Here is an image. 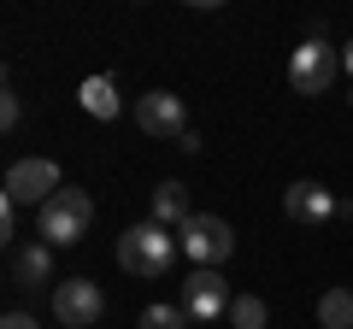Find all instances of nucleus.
<instances>
[{
    "label": "nucleus",
    "mask_w": 353,
    "mask_h": 329,
    "mask_svg": "<svg viewBox=\"0 0 353 329\" xmlns=\"http://www.w3.org/2000/svg\"><path fill=\"white\" fill-rule=\"evenodd\" d=\"M48 277H53V247H48V241L18 247V259H12V288H18V294H36Z\"/></svg>",
    "instance_id": "nucleus-10"
},
{
    "label": "nucleus",
    "mask_w": 353,
    "mask_h": 329,
    "mask_svg": "<svg viewBox=\"0 0 353 329\" xmlns=\"http://www.w3.org/2000/svg\"><path fill=\"white\" fill-rule=\"evenodd\" d=\"M230 288H224V277L218 270H206V265H194L189 277H183V312H189V323H212V317H230Z\"/></svg>",
    "instance_id": "nucleus-7"
},
{
    "label": "nucleus",
    "mask_w": 353,
    "mask_h": 329,
    "mask_svg": "<svg viewBox=\"0 0 353 329\" xmlns=\"http://www.w3.org/2000/svg\"><path fill=\"white\" fill-rule=\"evenodd\" d=\"M341 71L353 76V41H347V47H341Z\"/></svg>",
    "instance_id": "nucleus-18"
},
{
    "label": "nucleus",
    "mask_w": 353,
    "mask_h": 329,
    "mask_svg": "<svg viewBox=\"0 0 353 329\" xmlns=\"http://www.w3.org/2000/svg\"><path fill=\"white\" fill-rule=\"evenodd\" d=\"M18 112H24V106H18V94L6 89L0 94V129H18Z\"/></svg>",
    "instance_id": "nucleus-16"
},
{
    "label": "nucleus",
    "mask_w": 353,
    "mask_h": 329,
    "mask_svg": "<svg viewBox=\"0 0 353 329\" xmlns=\"http://www.w3.org/2000/svg\"><path fill=\"white\" fill-rule=\"evenodd\" d=\"M283 212H289L294 224H330V217L341 212V200L324 189V182H289V194H283Z\"/></svg>",
    "instance_id": "nucleus-9"
},
{
    "label": "nucleus",
    "mask_w": 353,
    "mask_h": 329,
    "mask_svg": "<svg viewBox=\"0 0 353 329\" xmlns=\"http://www.w3.org/2000/svg\"><path fill=\"white\" fill-rule=\"evenodd\" d=\"M88 217H94V200H88L83 189H59V194L36 212V229H41L48 247H77L83 229H88Z\"/></svg>",
    "instance_id": "nucleus-2"
},
{
    "label": "nucleus",
    "mask_w": 353,
    "mask_h": 329,
    "mask_svg": "<svg viewBox=\"0 0 353 329\" xmlns=\"http://www.w3.org/2000/svg\"><path fill=\"white\" fill-rule=\"evenodd\" d=\"M141 329H189V312L183 306H148L141 312Z\"/></svg>",
    "instance_id": "nucleus-15"
},
{
    "label": "nucleus",
    "mask_w": 353,
    "mask_h": 329,
    "mask_svg": "<svg viewBox=\"0 0 353 329\" xmlns=\"http://www.w3.org/2000/svg\"><path fill=\"white\" fill-rule=\"evenodd\" d=\"M101 312H106L101 282L71 277V282H59V288H53V317H59L65 329H94V323H101Z\"/></svg>",
    "instance_id": "nucleus-6"
},
{
    "label": "nucleus",
    "mask_w": 353,
    "mask_h": 329,
    "mask_svg": "<svg viewBox=\"0 0 353 329\" xmlns=\"http://www.w3.org/2000/svg\"><path fill=\"white\" fill-rule=\"evenodd\" d=\"M176 247H183V241H176L165 224L148 217V224H130L124 235H118V265H124L130 277H148L153 282V277H165V270L176 265Z\"/></svg>",
    "instance_id": "nucleus-1"
},
{
    "label": "nucleus",
    "mask_w": 353,
    "mask_h": 329,
    "mask_svg": "<svg viewBox=\"0 0 353 329\" xmlns=\"http://www.w3.org/2000/svg\"><path fill=\"white\" fill-rule=\"evenodd\" d=\"M176 241H183V253H189L194 265H206V270H218L230 253H236V235H230V224H224V217H212V212H194L189 224L176 229Z\"/></svg>",
    "instance_id": "nucleus-4"
},
{
    "label": "nucleus",
    "mask_w": 353,
    "mask_h": 329,
    "mask_svg": "<svg viewBox=\"0 0 353 329\" xmlns=\"http://www.w3.org/2000/svg\"><path fill=\"white\" fill-rule=\"evenodd\" d=\"M318 323H324V329H353V288L318 294Z\"/></svg>",
    "instance_id": "nucleus-13"
},
{
    "label": "nucleus",
    "mask_w": 353,
    "mask_h": 329,
    "mask_svg": "<svg viewBox=\"0 0 353 329\" xmlns=\"http://www.w3.org/2000/svg\"><path fill=\"white\" fill-rule=\"evenodd\" d=\"M230 329H265V300H259V294H236V306H230Z\"/></svg>",
    "instance_id": "nucleus-14"
},
{
    "label": "nucleus",
    "mask_w": 353,
    "mask_h": 329,
    "mask_svg": "<svg viewBox=\"0 0 353 329\" xmlns=\"http://www.w3.org/2000/svg\"><path fill=\"white\" fill-rule=\"evenodd\" d=\"M347 100H353V94H347Z\"/></svg>",
    "instance_id": "nucleus-19"
},
{
    "label": "nucleus",
    "mask_w": 353,
    "mask_h": 329,
    "mask_svg": "<svg viewBox=\"0 0 353 329\" xmlns=\"http://www.w3.org/2000/svg\"><path fill=\"white\" fill-rule=\"evenodd\" d=\"M148 212H153V224H165V229H183L189 224V189H183V182H159V189H153V200H148Z\"/></svg>",
    "instance_id": "nucleus-11"
},
{
    "label": "nucleus",
    "mask_w": 353,
    "mask_h": 329,
    "mask_svg": "<svg viewBox=\"0 0 353 329\" xmlns=\"http://www.w3.org/2000/svg\"><path fill=\"white\" fill-rule=\"evenodd\" d=\"M77 100H83L88 118H118V112H124V100H118V83H112V76H88L83 89H77Z\"/></svg>",
    "instance_id": "nucleus-12"
},
{
    "label": "nucleus",
    "mask_w": 353,
    "mask_h": 329,
    "mask_svg": "<svg viewBox=\"0 0 353 329\" xmlns=\"http://www.w3.org/2000/svg\"><path fill=\"white\" fill-rule=\"evenodd\" d=\"M0 329H36V317H30V312H6V317H0Z\"/></svg>",
    "instance_id": "nucleus-17"
},
{
    "label": "nucleus",
    "mask_w": 353,
    "mask_h": 329,
    "mask_svg": "<svg viewBox=\"0 0 353 329\" xmlns=\"http://www.w3.org/2000/svg\"><path fill=\"white\" fill-rule=\"evenodd\" d=\"M136 129H141V136L183 141V136H189V112H183V100H176L171 89H153V94H141V100H136Z\"/></svg>",
    "instance_id": "nucleus-8"
},
{
    "label": "nucleus",
    "mask_w": 353,
    "mask_h": 329,
    "mask_svg": "<svg viewBox=\"0 0 353 329\" xmlns=\"http://www.w3.org/2000/svg\"><path fill=\"white\" fill-rule=\"evenodd\" d=\"M59 189H65V182H59V164H53V159H18L12 171H6V200H12V206H36V212H41Z\"/></svg>",
    "instance_id": "nucleus-5"
},
{
    "label": "nucleus",
    "mask_w": 353,
    "mask_h": 329,
    "mask_svg": "<svg viewBox=\"0 0 353 329\" xmlns=\"http://www.w3.org/2000/svg\"><path fill=\"white\" fill-rule=\"evenodd\" d=\"M341 71V47H330L324 36H306L301 47L289 53V89L294 94H324Z\"/></svg>",
    "instance_id": "nucleus-3"
}]
</instances>
